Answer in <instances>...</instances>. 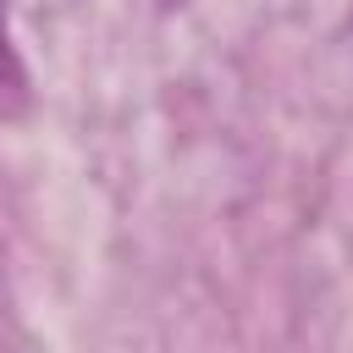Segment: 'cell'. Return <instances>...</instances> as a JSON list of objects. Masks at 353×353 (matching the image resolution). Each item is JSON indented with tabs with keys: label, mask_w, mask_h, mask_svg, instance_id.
Instances as JSON below:
<instances>
[{
	"label": "cell",
	"mask_w": 353,
	"mask_h": 353,
	"mask_svg": "<svg viewBox=\"0 0 353 353\" xmlns=\"http://www.w3.org/2000/svg\"><path fill=\"white\" fill-rule=\"evenodd\" d=\"M28 110V72L11 44V0H0V121H17Z\"/></svg>",
	"instance_id": "obj_1"
}]
</instances>
